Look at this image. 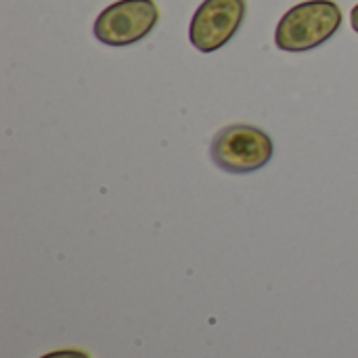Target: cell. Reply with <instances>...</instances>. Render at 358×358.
Segmentation results:
<instances>
[{
  "mask_svg": "<svg viewBox=\"0 0 358 358\" xmlns=\"http://www.w3.org/2000/svg\"><path fill=\"white\" fill-rule=\"evenodd\" d=\"M340 25V4L334 0H306L281 17L275 29V44L285 52H306L325 44Z\"/></svg>",
  "mask_w": 358,
  "mask_h": 358,
  "instance_id": "obj_1",
  "label": "cell"
},
{
  "mask_svg": "<svg viewBox=\"0 0 358 358\" xmlns=\"http://www.w3.org/2000/svg\"><path fill=\"white\" fill-rule=\"evenodd\" d=\"M275 153L273 138L258 126L231 124L212 141V162L229 174H252L264 168Z\"/></svg>",
  "mask_w": 358,
  "mask_h": 358,
  "instance_id": "obj_2",
  "label": "cell"
},
{
  "mask_svg": "<svg viewBox=\"0 0 358 358\" xmlns=\"http://www.w3.org/2000/svg\"><path fill=\"white\" fill-rule=\"evenodd\" d=\"M159 21L153 0H117L94 21V38L107 46H130L147 38Z\"/></svg>",
  "mask_w": 358,
  "mask_h": 358,
  "instance_id": "obj_3",
  "label": "cell"
},
{
  "mask_svg": "<svg viewBox=\"0 0 358 358\" xmlns=\"http://www.w3.org/2000/svg\"><path fill=\"white\" fill-rule=\"evenodd\" d=\"M245 0H203L189 25V40L201 52H214L231 42L245 19Z\"/></svg>",
  "mask_w": 358,
  "mask_h": 358,
  "instance_id": "obj_4",
  "label": "cell"
},
{
  "mask_svg": "<svg viewBox=\"0 0 358 358\" xmlns=\"http://www.w3.org/2000/svg\"><path fill=\"white\" fill-rule=\"evenodd\" d=\"M40 358H90L88 352L84 350H76V348H67V350H55V352H48Z\"/></svg>",
  "mask_w": 358,
  "mask_h": 358,
  "instance_id": "obj_5",
  "label": "cell"
},
{
  "mask_svg": "<svg viewBox=\"0 0 358 358\" xmlns=\"http://www.w3.org/2000/svg\"><path fill=\"white\" fill-rule=\"evenodd\" d=\"M350 23H352V29L358 34V4L350 10Z\"/></svg>",
  "mask_w": 358,
  "mask_h": 358,
  "instance_id": "obj_6",
  "label": "cell"
}]
</instances>
